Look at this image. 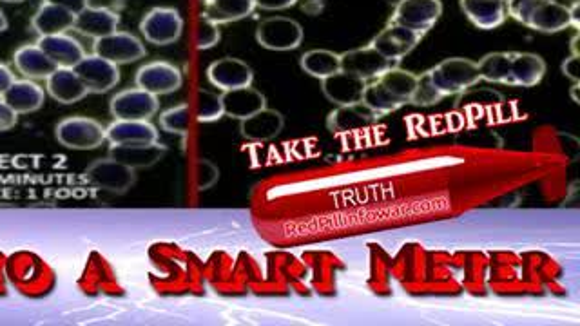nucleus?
I'll use <instances>...</instances> for the list:
<instances>
[{
  "instance_id": "nucleus-45",
  "label": "nucleus",
  "mask_w": 580,
  "mask_h": 326,
  "mask_svg": "<svg viewBox=\"0 0 580 326\" xmlns=\"http://www.w3.org/2000/svg\"><path fill=\"white\" fill-rule=\"evenodd\" d=\"M510 2H512V0H504V4H510Z\"/></svg>"
},
{
  "instance_id": "nucleus-25",
  "label": "nucleus",
  "mask_w": 580,
  "mask_h": 326,
  "mask_svg": "<svg viewBox=\"0 0 580 326\" xmlns=\"http://www.w3.org/2000/svg\"><path fill=\"white\" fill-rule=\"evenodd\" d=\"M379 116L368 109L363 102L358 104H348V106H338L332 113H329L327 118V127L332 133H352V131H359L365 129L376 122Z\"/></svg>"
},
{
  "instance_id": "nucleus-34",
  "label": "nucleus",
  "mask_w": 580,
  "mask_h": 326,
  "mask_svg": "<svg viewBox=\"0 0 580 326\" xmlns=\"http://www.w3.org/2000/svg\"><path fill=\"white\" fill-rule=\"evenodd\" d=\"M193 118L191 104H180L160 113V127L169 135L187 136L193 125Z\"/></svg>"
},
{
  "instance_id": "nucleus-35",
  "label": "nucleus",
  "mask_w": 580,
  "mask_h": 326,
  "mask_svg": "<svg viewBox=\"0 0 580 326\" xmlns=\"http://www.w3.org/2000/svg\"><path fill=\"white\" fill-rule=\"evenodd\" d=\"M222 39V31L220 26L214 24L213 20L202 17L200 22L196 24V33H194V40H196V48L203 51V49H211Z\"/></svg>"
},
{
  "instance_id": "nucleus-19",
  "label": "nucleus",
  "mask_w": 580,
  "mask_h": 326,
  "mask_svg": "<svg viewBox=\"0 0 580 326\" xmlns=\"http://www.w3.org/2000/svg\"><path fill=\"white\" fill-rule=\"evenodd\" d=\"M285 127V118L276 109H261L256 115L249 116L240 122V133L249 142H271L281 135Z\"/></svg>"
},
{
  "instance_id": "nucleus-32",
  "label": "nucleus",
  "mask_w": 580,
  "mask_h": 326,
  "mask_svg": "<svg viewBox=\"0 0 580 326\" xmlns=\"http://www.w3.org/2000/svg\"><path fill=\"white\" fill-rule=\"evenodd\" d=\"M510 64H512V53L497 51V53L484 55L477 62V69H479L481 80L492 82V84H504V86H508Z\"/></svg>"
},
{
  "instance_id": "nucleus-40",
  "label": "nucleus",
  "mask_w": 580,
  "mask_h": 326,
  "mask_svg": "<svg viewBox=\"0 0 580 326\" xmlns=\"http://www.w3.org/2000/svg\"><path fill=\"white\" fill-rule=\"evenodd\" d=\"M42 2H49V4H57V6H62V8H68L75 15L84 10L86 6H89V0H42Z\"/></svg>"
},
{
  "instance_id": "nucleus-3",
  "label": "nucleus",
  "mask_w": 580,
  "mask_h": 326,
  "mask_svg": "<svg viewBox=\"0 0 580 326\" xmlns=\"http://www.w3.org/2000/svg\"><path fill=\"white\" fill-rule=\"evenodd\" d=\"M58 144L73 151H91L106 142V127L89 116H68L55 127Z\"/></svg>"
},
{
  "instance_id": "nucleus-44",
  "label": "nucleus",
  "mask_w": 580,
  "mask_h": 326,
  "mask_svg": "<svg viewBox=\"0 0 580 326\" xmlns=\"http://www.w3.org/2000/svg\"><path fill=\"white\" fill-rule=\"evenodd\" d=\"M0 2H6V4H20V2H24V0H0Z\"/></svg>"
},
{
  "instance_id": "nucleus-31",
  "label": "nucleus",
  "mask_w": 580,
  "mask_h": 326,
  "mask_svg": "<svg viewBox=\"0 0 580 326\" xmlns=\"http://www.w3.org/2000/svg\"><path fill=\"white\" fill-rule=\"evenodd\" d=\"M300 66L307 75L319 80L341 71L339 53H334L330 49H310L301 55Z\"/></svg>"
},
{
  "instance_id": "nucleus-23",
  "label": "nucleus",
  "mask_w": 580,
  "mask_h": 326,
  "mask_svg": "<svg viewBox=\"0 0 580 326\" xmlns=\"http://www.w3.org/2000/svg\"><path fill=\"white\" fill-rule=\"evenodd\" d=\"M2 98L17 115H31L44 106L46 89L29 78H22V80L15 78V82L11 84L10 89Z\"/></svg>"
},
{
  "instance_id": "nucleus-24",
  "label": "nucleus",
  "mask_w": 580,
  "mask_h": 326,
  "mask_svg": "<svg viewBox=\"0 0 580 326\" xmlns=\"http://www.w3.org/2000/svg\"><path fill=\"white\" fill-rule=\"evenodd\" d=\"M75 17L77 15L73 11H69L68 8L42 2L39 10L31 19V28L39 37L60 35V33H68L69 29H73Z\"/></svg>"
},
{
  "instance_id": "nucleus-30",
  "label": "nucleus",
  "mask_w": 580,
  "mask_h": 326,
  "mask_svg": "<svg viewBox=\"0 0 580 326\" xmlns=\"http://www.w3.org/2000/svg\"><path fill=\"white\" fill-rule=\"evenodd\" d=\"M377 82L383 86L388 95L396 100L399 106L412 104V98L416 93L417 75L412 71L401 68H390L377 78Z\"/></svg>"
},
{
  "instance_id": "nucleus-29",
  "label": "nucleus",
  "mask_w": 580,
  "mask_h": 326,
  "mask_svg": "<svg viewBox=\"0 0 580 326\" xmlns=\"http://www.w3.org/2000/svg\"><path fill=\"white\" fill-rule=\"evenodd\" d=\"M254 10V0H203L202 17L223 26L251 17Z\"/></svg>"
},
{
  "instance_id": "nucleus-17",
  "label": "nucleus",
  "mask_w": 580,
  "mask_h": 326,
  "mask_svg": "<svg viewBox=\"0 0 580 326\" xmlns=\"http://www.w3.org/2000/svg\"><path fill=\"white\" fill-rule=\"evenodd\" d=\"M365 87H367L365 80L345 73V71H338V73L321 80L323 95L327 96V100L336 106L358 104L363 98Z\"/></svg>"
},
{
  "instance_id": "nucleus-20",
  "label": "nucleus",
  "mask_w": 580,
  "mask_h": 326,
  "mask_svg": "<svg viewBox=\"0 0 580 326\" xmlns=\"http://www.w3.org/2000/svg\"><path fill=\"white\" fill-rule=\"evenodd\" d=\"M106 142L118 144H155L158 129L151 120H115L106 127Z\"/></svg>"
},
{
  "instance_id": "nucleus-5",
  "label": "nucleus",
  "mask_w": 580,
  "mask_h": 326,
  "mask_svg": "<svg viewBox=\"0 0 580 326\" xmlns=\"http://www.w3.org/2000/svg\"><path fill=\"white\" fill-rule=\"evenodd\" d=\"M443 15L441 0H399L390 17L392 24L416 31L425 37Z\"/></svg>"
},
{
  "instance_id": "nucleus-27",
  "label": "nucleus",
  "mask_w": 580,
  "mask_h": 326,
  "mask_svg": "<svg viewBox=\"0 0 580 326\" xmlns=\"http://www.w3.org/2000/svg\"><path fill=\"white\" fill-rule=\"evenodd\" d=\"M13 64L29 80H46L57 69L53 60L40 49L39 44L20 46L13 55Z\"/></svg>"
},
{
  "instance_id": "nucleus-9",
  "label": "nucleus",
  "mask_w": 580,
  "mask_h": 326,
  "mask_svg": "<svg viewBox=\"0 0 580 326\" xmlns=\"http://www.w3.org/2000/svg\"><path fill=\"white\" fill-rule=\"evenodd\" d=\"M93 53L98 57L106 58L116 66L133 64L136 60L145 57V46L142 40L129 31L116 29L115 33L95 40Z\"/></svg>"
},
{
  "instance_id": "nucleus-10",
  "label": "nucleus",
  "mask_w": 580,
  "mask_h": 326,
  "mask_svg": "<svg viewBox=\"0 0 580 326\" xmlns=\"http://www.w3.org/2000/svg\"><path fill=\"white\" fill-rule=\"evenodd\" d=\"M135 84L136 87L149 91L151 95H171L182 87L184 77L180 68H176L171 62L153 60L136 71Z\"/></svg>"
},
{
  "instance_id": "nucleus-7",
  "label": "nucleus",
  "mask_w": 580,
  "mask_h": 326,
  "mask_svg": "<svg viewBox=\"0 0 580 326\" xmlns=\"http://www.w3.org/2000/svg\"><path fill=\"white\" fill-rule=\"evenodd\" d=\"M303 28L298 20L289 17H269L256 28V40L269 51H292L303 42Z\"/></svg>"
},
{
  "instance_id": "nucleus-11",
  "label": "nucleus",
  "mask_w": 580,
  "mask_h": 326,
  "mask_svg": "<svg viewBox=\"0 0 580 326\" xmlns=\"http://www.w3.org/2000/svg\"><path fill=\"white\" fill-rule=\"evenodd\" d=\"M73 69L84 82L87 91L95 95H102L115 89L120 82V66L109 62L106 58L98 57L95 53L86 55Z\"/></svg>"
},
{
  "instance_id": "nucleus-21",
  "label": "nucleus",
  "mask_w": 580,
  "mask_h": 326,
  "mask_svg": "<svg viewBox=\"0 0 580 326\" xmlns=\"http://www.w3.org/2000/svg\"><path fill=\"white\" fill-rule=\"evenodd\" d=\"M37 44L53 60L57 68H75L78 62L86 57L84 46L68 33L39 37Z\"/></svg>"
},
{
  "instance_id": "nucleus-15",
  "label": "nucleus",
  "mask_w": 580,
  "mask_h": 326,
  "mask_svg": "<svg viewBox=\"0 0 580 326\" xmlns=\"http://www.w3.org/2000/svg\"><path fill=\"white\" fill-rule=\"evenodd\" d=\"M118 24H120V15L111 8L86 6L84 10L77 13L73 29L84 37L97 40L115 33Z\"/></svg>"
},
{
  "instance_id": "nucleus-36",
  "label": "nucleus",
  "mask_w": 580,
  "mask_h": 326,
  "mask_svg": "<svg viewBox=\"0 0 580 326\" xmlns=\"http://www.w3.org/2000/svg\"><path fill=\"white\" fill-rule=\"evenodd\" d=\"M194 180H196V187L200 191H207L216 185V182L220 180V169L214 165L211 160L207 158H200L196 165H194Z\"/></svg>"
},
{
  "instance_id": "nucleus-43",
  "label": "nucleus",
  "mask_w": 580,
  "mask_h": 326,
  "mask_svg": "<svg viewBox=\"0 0 580 326\" xmlns=\"http://www.w3.org/2000/svg\"><path fill=\"white\" fill-rule=\"evenodd\" d=\"M8 19H6V15H4V11L0 10V33H4L6 29H8Z\"/></svg>"
},
{
  "instance_id": "nucleus-4",
  "label": "nucleus",
  "mask_w": 580,
  "mask_h": 326,
  "mask_svg": "<svg viewBox=\"0 0 580 326\" xmlns=\"http://www.w3.org/2000/svg\"><path fill=\"white\" fill-rule=\"evenodd\" d=\"M140 33L153 46H171L184 33V19L180 11L169 6H158L147 11L140 22Z\"/></svg>"
},
{
  "instance_id": "nucleus-12",
  "label": "nucleus",
  "mask_w": 580,
  "mask_h": 326,
  "mask_svg": "<svg viewBox=\"0 0 580 326\" xmlns=\"http://www.w3.org/2000/svg\"><path fill=\"white\" fill-rule=\"evenodd\" d=\"M207 80L211 82V86L218 87L220 91H232L252 86L254 71L242 58L223 57L214 60L207 68Z\"/></svg>"
},
{
  "instance_id": "nucleus-37",
  "label": "nucleus",
  "mask_w": 580,
  "mask_h": 326,
  "mask_svg": "<svg viewBox=\"0 0 580 326\" xmlns=\"http://www.w3.org/2000/svg\"><path fill=\"white\" fill-rule=\"evenodd\" d=\"M17 122H19V115L4 102V98H0V133L10 131L17 125Z\"/></svg>"
},
{
  "instance_id": "nucleus-14",
  "label": "nucleus",
  "mask_w": 580,
  "mask_h": 326,
  "mask_svg": "<svg viewBox=\"0 0 580 326\" xmlns=\"http://www.w3.org/2000/svg\"><path fill=\"white\" fill-rule=\"evenodd\" d=\"M339 62H341V71L361 78L365 82L381 77L387 69L392 68V62H388L387 58L377 53L372 46L345 51L339 55Z\"/></svg>"
},
{
  "instance_id": "nucleus-6",
  "label": "nucleus",
  "mask_w": 580,
  "mask_h": 326,
  "mask_svg": "<svg viewBox=\"0 0 580 326\" xmlns=\"http://www.w3.org/2000/svg\"><path fill=\"white\" fill-rule=\"evenodd\" d=\"M84 174L89 185L111 194H126L136 183V171L111 156L89 163Z\"/></svg>"
},
{
  "instance_id": "nucleus-33",
  "label": "nucleus",
  "mask_w": 580,
  "mask_h": 326,
  "mask_svg": "<svg viewBox=\"0 0 580 326\" xmlns=\"http://www.w3.org/2000/svg\"><path fill=\"white\" fill-rule=\"evenodd\" d=\"M194 120L200 124H211L218 122L223 115L222 95L200 89L196 91L193 106Z\"/></svg>"
},
{
  "instance_id": "nucleus-18",
  "label": "nucleus",
  "mask_w": 580,
  "mask_h": 326,
  "mask_svg": "<svg viewBox=\"0 0 580 326\" xmlns=\"http://www.w3.org/2000/svg\"><path fill=\"white\" fill-rule=\"evenodd\" d=\"M222 106L223 115L242 122L267 107V96L252 86L240 87L232 91H223Z\"/></svg>"
},
{
  "instance_id": "nucleus-2",
  "label": "nucleus",
  "mask_w": 580,
  "mask_h": 326,
  "mask_svg": "<svg viewBox=\"0 0 580 326\" xmlns=\"http://www.w3.org/2000/svg\"><path fill=\"white\" fill-rule=\"evenodd\" d=\"M506 11L522 26L541 33H559L571 26V10L551 0H512Z\"/></svg>"
},
{
  "instance_id": "nucleus-1",
  "label": "nucleus",
  "mask_w": 580,
  "mask_h": 326,
  "mask_svg": "<svg viewBox=\"0 0 580 326\" xmlns=\"http://www.w3.org/2000/svg\"><path fill=\"white\" fill-rule=\"evenodd\" d=\"M481 82L477 62L470 58H446L435 68L417 77L414 106L428 107L439 104L446 96L459 95Z\"/></svg>"
},
{
  "instance_id": "nucleus-38",
  "label": "nucleus",
  "mask_w": 580,
  "mask_h": 326,
  "mask_svg": "<svg viewBox=\"0 0 580 326\" xmlns=\"http://www.w3.org/2000/svg\"><path fill=\"white\" fill-rule=\"evenodd\" d=\"M298 0H254L256 8L265 11H283L296 6Z\"/></svg>"
},
{
  "instance_id": "nucleus-26",
  "label": "nucleus",
  "mask_w": 580,
  "mask_h": 326,
  "mask_svg": "<svg viewBox=\"0 0 580 326\" xmlns=\"http://www.w3.org/2000/svg\"><path fill=\"white\" fill-rule=\"evenodd\" d=\"M461 10L475 28L484 31L503 26L508 17L504 0H461Z\"/></svg>"
},
{
  "instance_id": "nucleus-22",
  "label": "nucleus",
  "mask_w": 580,
  "mask_h": 326,
  "mask_svg": "<svg viewBox=\"0 0 580 326\" xmlns=\"http://www.w3.org/2000/svg\"><path fill=\"white\" fill-rule=\"evenodd\" d=\"M165 145L160 142L155 144H118L109 147V156L116 162L124 163L131 167L133 171L138 169H149L162 160Z\"/></svg>"
},
{
  "instance_id": "nucleus-41",
  "label": "nucleus",
  "mask_w": 580,
  "mask_h": 326,
  "mask_svg": "<svg viewBox=\"0 0 580 326\" xmlns=\"http://www.w3.org/2000/svg\"><path fill=\"white\" fill-rule=\"evenodd\" d=\"M13 82H15L13 71L6 64H0V98L10 89Z\"/></svg>"
},
{
  "instance_id": "nucleus-28",
  "label": "nucleus",
  "mask_w": 580,
  "mask_h": 326,
  "mask_svg": "<svg viewBox=\"0 0 580 326\" xmlns=\"http://www.w3.org/2000/svg\"><path fill=\"white\" fill-rule=\"evenodd\" d=\"M546 75V62L535 53H512L508 86L535 87Z\"/></svg>"
},
{
  "instance_id": "nucleus-13",
  "label": "nucleus",
  "mask_w": 580,
  "mask_h": 326,
  "mask_svg": "<svg viewBox=\"0 0 580 326\" xmlns=\"http://www.w3.org/2000/svg\"><path fill=\"white\" fill-rule=\"evenodd\" d=\"M421 39L423 37L416 31L388 22L387 28L372 40L370 46L387 58L388 62H401L406 55H410L417 48Z\"/></svg>"
},
{
  "instance_id": "nucleus-42",
  "label": "nucleus",
  "mask_w": 580,
  "mask_h": 326,
  "mask_svg": "<svg viewBox=\"0 0 580 326\" xmlns=\"http://www.w3.org/2000/svg\"><path fill=\"white\" fill-rule=\"evenodd\" d=\"M551 2H555V4H559V6H564V8H568V10H571L573 6L580 4V0H551Z\"/></svg>"
},
{
  "instance_id": "nucleus-8",
  "label": "nucleus",
  "mask_w": 580,
  "mask_h": 326,
  "mask_svg": "<svg viewBox=\"0 0 580 326\" xmlns=\"http://www.w3.org/2000/svg\"><path fill=\"white\" fill-rule=\"evenodd\" d=\"M158 96L142 87H129L116 93L109 102V111L115 120H151L158 113Z\"/></svg>"
},
{
  "instance_id": "nucleus-16",
  "label": "nucleus",
  "mask_w": 580,
  "mask_h": 326,
  "mask_svg": "<svg viewBox=\"0 0 580 326\" xmlns=\"http://www.w3.org/2000/svg\"><path fill=\"white\" fill-rule=\"evenodd\" d=\"M46 91L55 102L62 104V106L77 104V102L84 100L89 95L87 87L84 86V82L80 80L73 68L55 69L46 78Z\"/></svg>"
},
{
  "instance_id": "nucleus-39",
  "label": "nucleus",
  "mask_w": 580,
  "mask_h": 326,
  "mask_svg": "<svg viewBox=\"0 0 580 326\" xmlns=\"http://www.w3.org/2000/svg\"><path fill=\"white\" fill-rule=\"evenodd\" d=\"M562 73H564L566 77L571 78L575 84H579V55H573V57L564 60V64H562Z\"/></svg>"
}]
</instances>
